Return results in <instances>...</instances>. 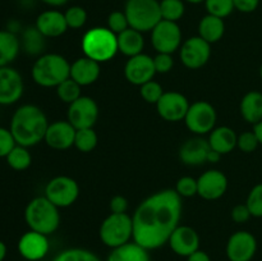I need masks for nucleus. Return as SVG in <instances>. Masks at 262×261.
Returning a JSON list of instances; mask_svg holds the SVG:
<instances>
[{"mask_svg":"<svg viewBox=\"0 0 262 261\" xmlns=\"http://www.w3.org/2000/svg\"><path fill=\"white\" fill-rule=\"evenodd\" d=\"M97 133L94 128H83V129L76 130L74 137V147L81 153H91L97 146Z\"/></svg>","mask_w":262,"mask_h":261,"instance_id":"obj_31","label":"nucleus"},{"mask_svg":"<svg viewBox=\"0 0 262 261\" xmlns=\"http://www.w3.org/2000/svg\"><path fill=\"white\" fill-rule=\"evenodd\" d=\"M222 154H219L217 151L215 150H210L209 151V155H207V163H219L220 159H222Z\"/></svg>","mask_w":262,"mask_h":261,"instance_id":"obj_49","label":"nucleus"},{"mask_svg":"<svg viewBox=\"0 0 262 261\" xmlns=\"http://www.w3.org/2000/svg\"><path fill=\"white\" fill-rule=\"evenodd\" d=\"M53 261H101V258L86 248L72 247L59 252Z\"/></svg>","mask_w":262,"mask_h":261,"instance_id":"obj_32","label":"nucleus"},{"mask_svg":"<svg viewBox=\"0 0 262 261\" xmlns=\"http://www.w3.org/2000/svg\"><path fill=\"white\" fill-rule=\"evenodd\" d=\"M118 38V50L123 55L132 58V56L142 54L145 48V38L142 32L135 30V28H127L122 33L117 35Z\"/></svg>","mask_w":262,"mask_h":261,"instance_id":"obj_25","label":"nucleus"},{"mask_svg":"<svg viewBox=\"0 0 262 261\" xmlns=\"http://www.w3.org/2000/svg\"><path fill=\"white\" fill-rule=\"evenodd\" d=\"M15 145L17 142L9 128L0 127V158H7Z\"/></svg>","mask_w":262,"mask_h":261,"instance_id":"obj_43","label":"nucleus"},{"mask_svg":"<svg viewBox=\"0 0 262 261\" xmlns=\"http://www.w3.org/2000/svg\"><path fill=\"white\" fill-rule=\"evenodd\" d=\"M101 68L99 61L82 56L71 64V78L81 87L90 86L99 79Z\"/></svg>","mask_w":262,"mask_h":261,"instance_id":"obj_23","label":"nucleus"},{"mask_svg":"<svg viewBox=\"0 0 262 261\" xmlns=\"http://www.w3.org/2000/svg\"><path fill=\"white\" fill-rule=\"evenodd\" d=\"M41 2L45 3L46 5H50V7H63L69 0H41Z\"/></svg>","mask_w":262,"mask_h":261,"instance_id":"obj_51","label":"nucleus"},{"mask_svg":"<svg viewBox=\"0 0 262 261\" xmlns=\"http://www.w3.org/2000/svg\"><path fill=\"white\" fill-rule=\"evenodd\" d=\"M35 27L43 37L49 38L60 37L68 30L66 15L56 9L45 10L38 14V17L36 18Z\"/></svg>","mask_w":262,"mask_h":261,"instance_id":"obj_21","label":"nucleus"},{"mask_svg":"<svg viewBox=\"0 0 262 261\" xmlns=\"http://www.w3.org/2000/svg\"><path fill=\"white\" fill-rule=\"evenodd\" d=\"M183 202L176 189H163L143 200L133 214V241L146 250L168 243L179 225Z\"/></svg>","mask_w":262,"mask_h":261,"instance_id":"obj_1","label":"nucleus"},{"mask_svg":"<svg viewBox=\"0 0 262 261\" xmlns=\"http://www.w3.org/2000/svg\"><path fill=\"white\" fill-rule=\"evenodd\" d=\"M31 76L38 86L56 89L71 77V63L60 54H43L33 63Z\"/></svg>","mask_w":262,"mask_h":261,"instance_id":"obj_3","label":"nucleus"},{"mask_svg":"<svg viewBox=\"0 0 262 261\" xmlns=\"http://www.w3.org/2000/svg\"><path fill=\"white\" fill-rule=\"evenodd\" d=\"M154 64H155L156 73H168L173 69V56H171V54L158 53L154 56Z\"/></svg>","mask_w":262,"mask_h":261,"instance_id":"obj_44","label":"nucleus"},{"mask_svg":"<svg viewBox=\"0 0 262 261\" xmlns=\"http://www.w3.org/2000/svg\"><path fill=\"white\" fill-rule=\"evenodd\" d=\"M260 78L262 79V64H261V67H260Z\"/></svg>","mask_w":262,"mask_h":261,"instance_id":"obj_54","label":"nucleus"},{"mask_svg":"<svg viewBox=\"0 0 262 261\" xmlns=\"http://www.w3.org/2000/svg\"><path fill=\"white\" fill-rule=\"evenodd\" d=\"M25 220L31 230L50 235L60 225V212L59 207L45 196L35 197L26 206Z\"/></svg>","mask_w":262,"mask_h":261,"instance_id":"obj_4","label":"nucleus"},{"mask_svg":"<svg viewBox=\"0 0 262 261\" xmlns=\"http://www.w3.org/2000/svg\"><path fill=\"white\" fill-rule=\"evenodd\" d=\"M7 245L3 241H0V261H4L5 256H7Z\"/></svg>","mask_w":262,"mask_h":261,"instance_id":"obj_52","label":"nucleus"},{"mask_svg":"<svg viewBox=\"0 0 262 261\" xmlns=\"http://www.w3.org/2000/svg\"><path fill=\"white\" fill-rule=\"evenodd\" d=\"M99 118V106L96 101L90 96H81L72 102L67 112V120L76 129L94 128Z\"/></svg>","mask_w":262,"mask_h":261,"instance_id":"obj_11","label":"nucleus"},{"mask_svg":"<svg viewBox=\"0 0 262 261\" xmlns=\"http://www.w3.org/2000/svg\"><path fill=\"white\" fill-rule=\"evenodd\" d=\"M209 145L211 150L217 151L222 155L229 154L237 147L238 135L230 127H216L209 133Z\"/></svg>","mask_w":262,"mask_h":261,"instance_id":"obj_24","label":"nucleus"},{"mask_svg":"<svg viewBox=\"0 0 262 261\" xmlns=\"http://www.w3.org/2000/svg\"><path fill=\"white\" fill-rule=\"evenodd\" d=\"M99 235L101 242L106 247L117 248L133 240V220L132 216L123 214H110L100 225Z\"/></svg>","mask_w":262,"mask_h":261,"instance_id":"obj_7","label":"nucleus"},{"mask_svg":"<svg viewBox=\"0 0 262 261\" xmlns=\"http://www.w3.org/2000/svg\"><path fill=\"white\" fill-rule=\"evenodd\" d=\"M79 186L76 179L67 176H58L50 179L45 187V197L59 209L68 207L77 201Z\"/></svg>","mask_w":262,"mask_h":261,"instance_id":"obj_9","label":"nucleus"},{"mask_svg":"<svg viewBox=\"0 0 262 261\" xmlns=\"http://www.w3.org/2000/svg\"><path fill=\"white\" fill-rule=\"evenodd\" d=\"M171 251L182 257H188L194 251L200 250L199 233L188 225H178L168 241Z\"/></svg>","mask_w":262,"mask_h":261,"instance_id":"obj_19","label":"nucleus"},{"mask_svg":"<svg viewBox=\"0 0 262 261\" xmlns=\"http://www.w3.org/2000/svg\"><path fill=\"white\" fill-rule=\"evenodd\" d=\"M140 87H141L140 89L141 96H142V99L145 100L146 102H148V104L156 105L164 94L163 86H161L159 82L154 81V79L146 82L145 84H142V86Z\"/></svg>","mask_w":262,"mask_h":261,"instance_id":"obj_38","label":"nucleus"},{"mask_svg":"<svg viewBox=\"0 0 262 261\" xmlns=\"http://www.w3.org/2000/svg\"><path fill=\"white\" fill-rule=\"evenodd\" d=\"M216 119V110L210 102L196 101L189 105L184 123L192 133L197 136H204L214 129Z\"/></svg>","mask_w":262,"mask_h":261,"instance_id":"obj_8","label":"nucleus"},{"mask_svg":"<svg viewBox=\"0 0 262 261\" xmlns=\"http://www.w3.org/2000/svg\"><path fill=\"white\" fill-rule=\"evenodd\" d=\"M50 250L48 235L42 233L28 230L18 241V252L27 261H40Z\"/></svg>","mask_w":262,"mask_h":261,"instance_id":"obj_18","label":"nucleus"},{"mask_svg":"<svg viewBox=\"0 0 262 261\" xmlns=\"http://www.w3.org/2000/svg\"><path fill=\"white\" fill-rule=\"evenodd\" d=\"M81 89L82 87L69 77L68 79L61 82V83L56 87V95H58V97L61 101L71 105L72 102H74L77 99H79V97L82 96Z\"/></svg>","mask_w":262,"mask_h":261,"instance_id":"obj_34","label":"nucleus"},{"mask_svg":"<svg viewBox=\"0 0 262 261\" xmlns=\"http://www.w3.org/2000/svg\"><path fill=\"white\" fill-rule=\"evenodd\" d=\"M176 191L179 196L183 199H188V197H193L194 194H197V179H194L193 177H182L178 179L176 184Z\"/></svg>","mask_w":262,"mask_h":261,"instance_id":"obj_41","label":"nucleus"},{"mask_svg":"<svg viewBox=\"0 0 262 261\" xmlns=\"http://www.w3.org/2000/svg\"><path fill=\"white\" fill-rule=\"evenodd\" d=\"M229 261H251L257 252V240L247 230L233 233L225 248Z\"/></svg>","mask_w":262,"mask_h":261,"instance_id":"obj_13","label":"nucleus"},{"mask_svg":"<svg viewBox=\"0 0 262 261\" xmlns=\"http://www.w3.org/2000/svg\"><path fill=\"white\" fill-rule=\"evenodd\" d=\"M230 215H232L233 222L238 223V224H243V223L248 222L251 219V216H252L250 212V209H248L246 204H239L233 207L232 214Z\"/></svg>","mask_w":262,"mask_h":261,"instance_id":"obj_45","label":"nucleus"},{"mask_svg":"<svg viewBox=\"0 0 262 261\" xmlns=\"http://www.w3.org/2000/svg\"><path fill=\"white\" fill-rule=\"evenodd\" d=\"M151 44L158 53H176L182 46V31L178 23L161 19L151 31Z\"/></svg>","mask_w":262,"mask_h":261,"instance_id":"obj_10","label":"nucleus"},{"mask_svg":"<svg viewBox=\"0 0 262 261\" xmlns=\"http://www.w3.org/2000/svg\"><path fill=\"white\" fill-rule=\"evenodd\" d=\"M23 48L28 54H38L42 50L43 36L36 27H30L23 32Z\"/></svg>","mask_w":262,"mask_h":261,"instance_id":"obj_35","label":"nucleus"},{"mask_svg":"<svg viewBox=\"0 0 262 261\" xmlns=\"http://www.w3.org/2000/svg\"><path fill=\"white\" fill-rule=\"evenodd\" d=\"M253 132H255L260 145H262V120H260L258 123H256V124H253Z\"/></svg>","mask_w":262,"mask_h":261,"instance_id":"obj_50","label":"nucleus"},{"mask_svg":"<svg viewBox=\"0 0 262 261\" xmlns=\"http://www.w3.org/2000/svg\"><path fill=\"white\" fill-rule=\"evenodd\" d=\"M106 261H151V258L148 250L130 241L120 247L113 248Z\"/></svg>","mask_w":262,"mask_h":261,"instance_id":"obj_26","label":"nucleus"},{"mask_svg":"<svg viewBox=\"0 0 262 261\" xmlns=\"http://www.w3.org/2000/svg\"><path fill=\"white\" fill-rule=\"evenodd\" d=\"M211 150L209 141L201 137H193L187 140L179 150V159L183 164L189 166L202 165L207 163V155Z\"/></svg>","mask_w":262,"mask_h":261,"instance_id":"obj_22","label":"nucleus"},{"mask_svg":"<svg viewBox=\"0 0 262 261\" xmlns=\"http://www.w3.org/2000/svg\"><path fill=\"white\" fill-rule=\"evenodd\" d=\"M207 14L215 15L219 18H227L234 10V3L233 0H205Z\"/></svg>","mask_w":262,"mask_h":261,"instance_id":"obj_36","label":"nucleus"},{"mask_svg":"<svg viewBox=\"0 0 262 261\" xmlns=\"http://www.w3.org/2000/svg\"><path fill=\"white\" fill-rule=\"evenodd\" d=\"M20 50L19 38L14 32L0 30V67H8L17 59Z\"/></svg>","mask_w":262,"mask_h":261,"instance_id":"obj_29","label":"nucleus"},{"mask_svg":"<svg viewBox=\"0 0 262 261\" xmlns=\"http://www.w3.org/2000/svg\"><path fill=\"white\" fill-rule=\"evenodd\" d=\"M107 28L112 32H114L115 35H119L123 31L129 28V22H128V18L125 15L124 10L123 12L114 10V12L110 13L109 17H107Z\"/></svg>","mask_w":262,"mask_h":261,"instance_id":"obj_40","label":"nucleus"},{"mask_svg":"<svg viewBox=\"0 0 262 261\" xmlns=\"http://www.w3.org/2000/svg\"><path fill=\"white\" fill-rule=\"evenodd\" d=\"M64 15H66L68 28H72V30L82 28L87 22V12L84 10V8L78 7V5H73V7L68 8Z\"/></svg>","mask_w":262,"mask_h":261,"instance_id":"obj_37","label":"nucleus"},{"mask_svg":"<svg viewBox=\"0 0 262 261\" xmlns=\"http://www.w3.org/2000/svg\"><path fill=\"white\" fill-rule=\"evenodd\" d=\"M110 211L113 214H123V212H127L128 210V201L124 196L122 194H117V196L112 197L110 200Z\"/></svg>","mask_w":262,"mask_h":261,"instance_id":"obj_46","label":"nucleus"},{"mask_svg":"<svg viewBox=\"0 0 262 261\" xmlns=\"http://www.w3.org/2000/svg\"><path fill=\"white\" fill-rule=\"evenodd\" d=\"M241 115L246 122L256 124L262 120V94L260 91H250L242 97L239 105Z\"/></svg>","mask_w":262,"mask_h":261,"instance_id":"obj_27","label":"nucleus"},{"mask_svg":"<svg viewBox=\"0 0 262 261\" xmlns=\"http://www.w3.org/2000/svg\"><path fill=\"white\" fill-rule=\"evenodd\" d=\"M211 44L200 36H192L182 44L179 56L184 67L189 69H200L209 61L211 56Z\"/></svg>","mask_w":262,"mask_h":261,"instance_id":"obj_12","label":"nucleus"},{"mask_svg":"<svg viewBox=\"0 0 262 261\" xmlns=\"http://www.w3.org/2000/svg\"><path fill=\"white\" fill-rule=\"evenodd\" d=\"M49 124L45 113L40 107L25 104L13 113L9 129L17 145L32 147L43 141Z\"/></svg>","mask_w":262,"mask_h":261,"instance_id":"obj_2","label":"nucleus"},{"mask_svg":"<svg viewBox=\"0 0 262 261\" xmlns=\"http://www.w3.org/2000/svg\"><path fill=\"white\" fill-rule=\"evenodd\" d=\"M25 91L23 78L17 69L0 67V105H13L22 97Z\"/></svg>","mask_w":262,"mask_h":261,"instance_id":"obj_15","label":"nucleus"},{"mask_svg":"<svg viewBox=\"0 0 262 261\" xmlns=\"http://www.w3.org/2000/svg\"><path fill=\"white\" fill-rule=\"evenodd\" d=\"M81 48L84 56L99 63L112 60L118 53V38L107 27H94L82 38Z\"/></svg>","mask_w":262,"mask_h":261,"instance_id":"obj_5","label":"nucleus"},{"mask_svg":"<svg viewBox=\"0 0 262 261\" xmlns=\"http://www.w3.org/2000/svg\"><path fill=\"white\" fill-rule=\"evenodd\" d=\"M124 13L129 22V27L142 33L152 31L163 19L160 2L158 0H127Z\"/></svg>","mask_w":262,"mask_h":261,"instance_id":"obj_6","label":"nucleus"},{"mask_svg":"<svg viewBox=\"0 0 262 261\" xmlns=\"http://www.w3.org/2000/svg\"><path fill=\"white\" fill-rule=\"evenodd\" d=\"M156 74L154 58L147 54H138L127 60L124 66V76L129 83L142 86L151 81Z\"/></svg>","mask_w":262,"mask_h":261,"instance_id":"obj_17","label":"nucleus"},{"mask_svg":"<svg viewBox=\"0 0 262 261\" xmlns=\"http://www.w3.org/2000/svg\"><path fill=\"white\" fill-rule=\"evenodd\" d=\"M7 163L13 170L17 171H23L26 169L30 168L31 163H32V156L31 153L28 151V147L25 146L15 145L14 148L8 154Z\"/></svg>","mask_w":262,"mask_h":261,"instance_id":"obj_30","label":"nucleus"},{"mask_svg":"<svg viewBox=\"0 0 262 261\" xmlns=\"http://www.w3.org/2000/svg\"><path fill=\"white\" fill-rule=\"evenodd\" d=\"M246 205L252 216L262 217V183L256 184L250 191Z\"/></svg>","mask_w":262,"mask_h":261,"instance_id":"obj_39","label":"nucleus"},{"mask_svg":"<svg viewBox=\"0 0 262 261\" xmlns=\"http://www.w3.org/2000/svg\"><path fill=\"white\" fill-rule=\"evenodd\" d=\"M188 99L183 94L177 91L164 92L156 104L159 115L166 122H181L186 118L189 109Z\"/></svg>","mask_w":262,"mask_h":261,"instance_id":"obj_14","label":"nucleus"},{"mask_svg":"<svg viewBox=\"0 0 262 261\" xmlns=\"http://www.w3.org/2000/svg\"><path fill=\"white\" fill-rule=\"evenodd\" d=\"M161 18L170 22H178L186 12L183 0H161L160 2Z\"/></svg>","mask_w":262,"mask_h":261,"instance_id":"obj_33","label":"nucleus"},{"mask_svg":"<svg viewBox=\"0 0 262 261\" xmlns=\"http://www.w3.org/2000/svg\"><path fill=\"white\" fill-rule=\"evenodd\" d=\"M260 145L257 137H256L255 132L251 130V132H243L238 136V142L237 147L239 148L242 153L251 154L257 148V146Z\"/></svg>","mask_w":262,"mask_h":261,"instance_id":"obj_42","label":"nucleus"},{"mask_svg":"<svg viewBox=\"0 0 262 261\" xmlns=\"http://www.w3.org/2000/svg\"><path fill=\"white\" fill-rule=\"evenodd\" d=\"M227 189V176L217 169H210L197 179V194L206 201L219 200L224 196Z\"/></svg>","mask_w":262,"mask_h":261,"instance_id":"obj_16","label":"nucleus"},{"mask_svg":"<svg viewBox=\"0 0 262 261\" xmlns=\"http://www.w3.org/2000/svg\"><path fill=\"white\" fill-rule=\"evenodd\" d=\"M234 9L241 13H252L260 5V0H233Z\"/></svg>","mask_w":262,"mask_h":261,"instance_id":"obj_47","label":"nucleus"},{"mask_svg":"<svg viewBox=\"0 0 262 261\" xmlns=\"http://www.w3.org/2000/svg\"><path fill=\"white\" fill-rule=\"evenodd\" d=\"M76 130L68 120H56L49 124L43 141L54 150H68L74 146Z\"/></svg>","mask_w":262,"mask_h":261,"instance_id":"obj_20","label":"nucleus"},{"mask_svg":"<svg viewBox=\"0 0 262 261\" xmlns=\"http://www.w3.org/2000/svg\"><path fill=\"white\" fill-rule=\"evenodd\" d=\"M187 261H211V258L205 251L197 250L187 257Z\"/></svg>","mask_w":262,"mask_h":261,"instance_id":"obj_48","label":"nucleus"},{"mask_svg":"<svg viewBox=\"0 0 262 261\" xmlns=\"http://www.w3.org/2000/svg\"><path fill=\"white\" fill-rule=\"evenodd\" d=\"M225 32V23L223 18L206 14L199 23V36L209 44H215L222 40Z\"/></svg>","mask_w":262,"mask_h":261,"instance_id":"obj_28","label":"nucleus"},{"mask_svg":"<svg viewBox=\"0 0 262 261\" xmlns=\"http://www.w3.org/2000/svg\"><path fill=\"white\" fill-rule=\"evenodd\" d=\"M186 2L191 3V4H201V3H205V0H186Z\"/></svg>","mask_w":262,"mask_h":261,"instance_id":"obj_53","label":"nucleus"}]
</instances>
